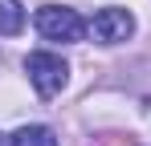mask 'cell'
<instances>
[{
    "instance_id": "cell-1",
    "label": "cell",
    "mask_w": 151,
    "mask_h": 146,
    "mask_svg": "<svg viewBox=\"0 0 151 146\" xmlns=\"http://www.w3.org/2000/svg\"><path fill=\"white\" fill-rule=\"evenodd\" d=\"M37 33L45 41H61V45H74L86 37V21L78 16V8L65 4H41L37 8Z\"/></svg>"
},
{
    "instance_id": "cell-2",
    "label": "cell",
    "mask_w": 151,
    "mask_h": 146,
    "mask_svg": "<svg viewBox=\"0 0 151 146\" xmlns=\"http://www.w3.org/2000/svg\"><path fill=\"white\" fill-rule=\"evenodd\" d=\"M25 73L29 81H33V89L41 97H57L61 89H65V81H70V65L57 57V53H29L25 57Z\"/></svg>"
},
{
    "instance_id": "cell-3",
    "label": "cell",
    "mask_w": 151,
    "mask_h": 146,
    "mask_svg": "<svg viewBox=\"0 0 151 146\" xmlns=\"http://www.w3.org/2000/svg\"><path fill=\"white\" fill-rule=\"evenodd\" d=\"M94 37H98L102 45H119V41H127L131 33H135V16L127 12V8H102V12H94Z\"/></svg>"
},
{
    "instance_id": "cell-4",
    "label": "cell",
    "mask_w": 151,
    "mask_h": 146,
    "mask_svg": "<svg viewBox=\"0 0 151 146\" xmlns=\"http://www.w3.org/2000/svg\"><path fill=\"white\" fill-rule=\"evenodd\" d=\"M8 146H57V134H53L49 126H21L8 138Z\"/></svg>"
},
{
    "instance_id": "cell-5",
    "label": "cell",
    "mask_w": 151,
    "mask_h": 146,
    "mask_svg": "<svg viewBox=\"0 0 151 146\" xmlns=\"http://www.w3.org/2000/svg\"><path fill=\"white\" fill-rule=\"evenodd\" d=\"M25 28V8L21 0H0V37H17Z\"/></svg>"
}]
</instances>
